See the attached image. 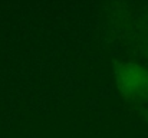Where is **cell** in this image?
<instances>
[{
  "label": "cell",
  "mask_w": 148,
  "mask_h": 138,
  "mask_svg": "<svg viewBox=\"0 0 148 138\" xmlns=\"http://www.w3.org/2000/svg\"><path fill=\"white\" fill-rule=\"evenodd\" d=\"M143 50H144V55H145V58L148 60V39L143 42Z\"/></svg>",
  "instance_id": "cell-3"
},
{
  "label": "cell",
  "mask_w": 148,
  "mask_h": 138,
  "mask_svg": "<svg viewBox=\"0 0 148 138\" xmlns=\"http://www.w3.org/2000/svg\"><path fill=\"white\" fill-rule=\"evenodd\" d=\"M135 109H137L138 115L141 117V119L148 125V106H137Z\"/></svg>",
  "instance_id": "cell-2"
},
{
  "label": "cell",
  "mask_w": 148,
  "mask_h": 138,
  "mask_svg": "<svg viewBox=\"0 0 148 138\" xmlns=\"http://www.w3.org/2000/svg\"><path fill=\"white\" fill-rule=\"evenodd\" d=\"M147 33H148V25H147ZM147 39H148V35H147Z\"/></svg>",
  "instance_id": "cell-4"
},
{
  "label": "cell",
  "mask_w": 148,
  "mask_h": 138,
  "mask_svg": "<svg viewBox=\"0 0 148 138\" xmlns=\"http://www.w3.org/2000/svg\"><path fill=\"white\" fill-rule=\"evenodd\" d=\"M115 87L119 96L131 104L144 106L148 102V68L135 60H124L114 69Z\"/></svg>",
  "instance_id": "cell-1"
}]
</instances>
